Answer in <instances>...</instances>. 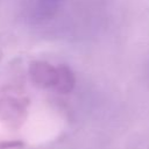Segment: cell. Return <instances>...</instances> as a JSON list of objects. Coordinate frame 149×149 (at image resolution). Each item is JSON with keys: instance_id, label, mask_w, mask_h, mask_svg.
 <instances>
[]
</instances>
